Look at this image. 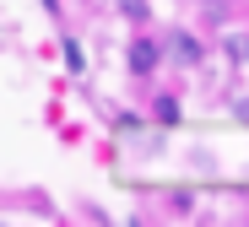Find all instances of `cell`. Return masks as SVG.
Masks as SVG:
<instances>
[{"label":"cell","instance_id":"2","mask_svg":"<svg viewBox=\"0 0 249 227\" xmlns=\"http://www.w3.org/2000/svg\"><path fill=\"white\" fill-rule=\"evenodd\" d=\"M157 119H162V124H179V103H174V98H157Z\"/></svg>","mask_w":249,"mask_h":227},{"label":"cell","instance_id":"4","mask_svg":"<svg viewBox=\"0 0 249 227\" xmlns=\"http://www.w3.org/2000/svg\"><path fill=\"white\" fill-rule=\"evenodd\" d=\"M119 6H124V17H146V6H141V0H119Z\"/></svg>","mask_w":249,"mask_h":227},{"label":"cell","instance_id":"3","mask_svg":"<svg viewBox=\"0 0 249 227\" xmlns=\"http://www.w3.org/2000/svg\"><path fill=\"white\" fill-rule=\"evenodd\" d=\"M174 49H179V60H200V43H195V38H179Z\"/></svg>","mask_w":249,"mask_h":227},{"label":"cell","instance_id":"1","mask_svg":"<svg viewBox=\"0 0 249 227\" xmlns=\"http://www.w3.org/2000/svg\"><path fill=\"white\" fill-rule=\"evenodd\" d=\"M152 65H157V43H152V38H136V43H130V70L146 76Z\"/></svg>","mask_w":249,"mask_h":227}]
</instances>
